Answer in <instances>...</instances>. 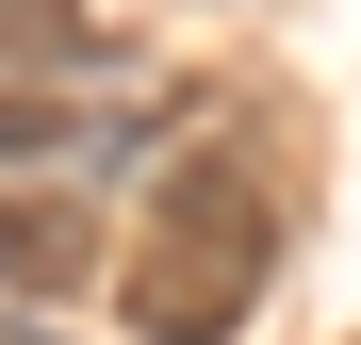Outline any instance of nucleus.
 <instances>
[{"label":"nucleus","mask_w":361,"mask_h":345,"mask_svg":"<svg viewBox=\"0 0 361 345\" xmlns=\"http://www.w3.org/2000/svg\"><path fill=\"white\" fill-rule=\"evenodd\" d=\"M99 132V99H49V83H0V164H49V148H82Z\"/></svg>","instance_id":"4"},{"label":"nucleus","mask_w":361,"mask_h":345,"mask_svg":"<svg viewBox=\"0 0 361 345\" xmlns=\"http://www.w3.org/2000/svg\"><path fill=\"white\" fill-rule=\"evenodd\" d=\"M49 66H115L99 0H0V83H49Z\"/></svg>","instance_id":"3"},{"label":"nucleus","mask_w":361,"mask_h":345,"mask_svg":"<svg viewBox=\"0 0 361 345\" xmlns=\"http://www.w3.org/2000/svg\"><path fill=\"white\" fill-rule=\"evenodd\" d=\"M263 279H279V181H263V148H197L164 181L148 247H132V329L148 345H230L263 313Z\"/></svg>","instance_id":"1"},{"label":"nucleus","mask_w":361,"mask_h":345,"mask_svg":"<svg viewBox=\"0 0 361 345\" xmlns=\"http://www.w3.org/2000/svg\"><path fill=\"white\" fill-rule=\"evenodd\" d=\"M99 214L66 198V181H0V296H33V313H66V296H99Z\"/></svg>","instance_id":"2"}]
</instances>
